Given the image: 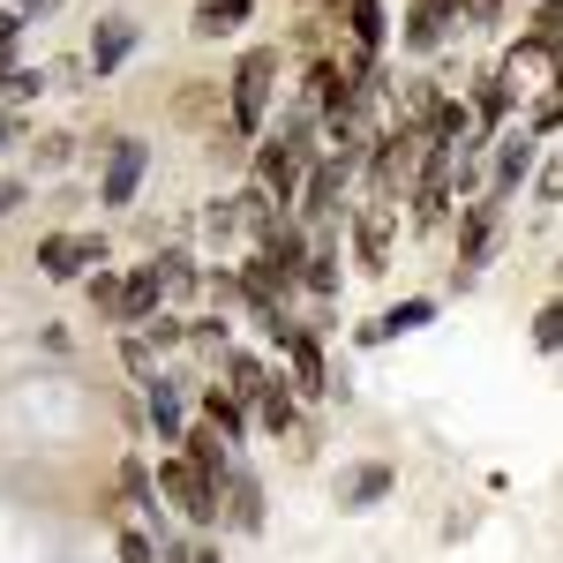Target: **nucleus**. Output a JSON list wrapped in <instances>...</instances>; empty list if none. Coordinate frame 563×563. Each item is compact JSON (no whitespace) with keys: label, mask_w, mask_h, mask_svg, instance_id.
<instances>
[{"label":"nucleus","mask_w":563,"mask_h":563,"mask_svg":"<svg viewBox=\"0 0 563 563\" xmlns=\"http://www.w3.org/2000/svg\"><path fill=\"white\" fill-rule=\"evenodd\" d=\"M526 166H533V135H504V158H496V180L504 188H519Z\"/></svg>","instance_id":"dca6fc26"},{"label":"nucleus","mask_w":563,"mask_h":563,"mask_svg":"<svg viewBox=\"0 0 563 563\" xmlns=\"http://www.w3.org/2000/svg\"><path fill=\"white\" fill-rule=\"evenodd\" d=\"M158 481H166V496H174L188 519H218V481H203L188 459H166V466H158Z\"/></svg>","instance_id":"20e7f679"},{"label":"nucleus","mask_w":563,"mask_h":563,"mask_svg":"<svg viewBox=\"0 0 563 563\" xmlns=\"http://www.w3.org/2000/svg\"><path fill=\"white\" fill-rule=\"evenodd\" d=\"M435 308L429 301H406V308H390V316H376V323H368V331H361V339H368V346H376V339H398V331H421V323H429Z\"/></svg>","instance_id":"9b49d317"},{"label":"nucleus","mask_w":563,"mask_h":563,"mask_svg":"<svg viewBox=\"0 0 563 563\" xmlns=\"http://www.w3.org/2000/svg\"><path fill=\"white\" fill-rule=\"evenodd\" d=\"M174 286H188V271H180V256L143 263V271H135L129 286H113V316H121V323H143V316H151V308L166 301Z\"/></svg>","instance_id":"f257e3e1"},{"label":"nucleus","mask_w":563,"mask_h":563,"mask_svg":"<svg viewBox=\"0 0 563 563\" xmlns=\"http://www.w3.org/2000/svg\"><path fill=\"white\" fill-rule=\"evenodd\" d=\"M301 278L316 286V294H339V271H331V256H301Z\"/></svg>","instance_id":"aec40b11"},{"label":"nucleus","mask_w":563,"mask_h":563,"mask_svg":"<svg viewBox=\"0 0 563 563\" xmlns=\"http://www.w3.org/2000/svg\"><path fill=\"white\" fill-rule=\"evenodd\" d=\"M271 331H278L286 361H294V384H301V390H323V353H316V339H308L301 323H286V316H271Z\"/></svg>","instance_id":"423d86ee"},{"label":"nucleus","mask_w":563,"mask_h":563,"mask_svg":"<svg viewBox=\"0 0 563 563\" xmlns=\"http://www.w3.org/2000/svg\"><path fill=\"white\" fill-rule=\"evenodd\" d=\"M353 249H361V271H384V256H390V211L384 203L353 218Z\"/></svg>","instance_id":"0eeeda50"},{"label":"nucleus","mask_w":563,"mask_h":563,"mask_svg":"<svg viewBox=\"0 0 563 563\" xmlns=\"http://www.w3.org/2000/svg\"><path fill=\"white\" fill-rule=\"evenodd\" d=\"M151 421H158V443H180V390L166 376H151Z\"/></svg>","instance_id":"9d476101"},{"label":"nucleus","mask_w":563,"mask_h":563,"mask_svg":"<svg viewBox=\"0 0 563 563\" xmlns=\"http://www.w3.org/2000/svg\"><path fill=\"white\" fill-rule=\"evenodd\" d=\"M451 15H459V0H421V15H413V31H406V38H413V45H435Z\"/></svg>","instance_id":"2eb2a0df"},{"label":"nucleus","mask_w":563,"mask_h":563,"mask_svg":"<svg viewBox=\"0 0 563 563\" xmlns=\"http://www.w3.org/2000/svg\"><path fill=\"white\" fill-rule=\"evenodd\" d=\"M129 53H135V23H121V15L98 23V38H90V68H98V76H113Z\"/></svg>","instance_id":"6e6552de"},{"label":"nucleus","mask_w":563,"mask_h":563,"mask_svg":"<svg viewBox=\"0 0 563 563\" xmlns=\"http://www.w3.org/2000/svg\"><path fill=\"white\" fill-rule=\"evenodd\" d=\"M556 339H563V308H541V323H533V346L556 353Z\"/></svg>","instance_id":"412c9836"},{"label":"nucleus","mask_w":563,"mask_h":563,"mask_svg":"<svg viewBox=\"0 0 563 563\" xmlns=\"http://www.w3.org/2000/svg\"><path fill=\"white\" fill-rule=\"evenodd\" d=\"M488 233H496V211H488V203H474V211H466V241H459V263H481V256H488Z\"/></svg>","instance_id":"4468645a"},{"label":"nucleus","mask_w":563,"mask_h":563,"mask_svg":"<svg viewBox=\"0 0 563 563\" xmlns=\"http://www.w3.org/2000/svg\"><path fill=\"white\" fill-rule=\"evenodd\" d=\"M15 31H23V8H0V53L15 45Z\"/></svg>","instance_id":"5701e85b"},{"label":"nucleus","mask_w":563,"mask_h":563,"mask_svg":"<svg viewBox=\"0 0 563 563\" xmlns=\"http://www.w3.org/2000/svg\"><path fill=\"white\" fill-rule=\"evenodd\" d=\"M211 429L225 435V443H233V435H241V406H233V398H225V390H211Z\"/></svg>","instance_id":"6ab92c4d"},{"label":"nucleus","mask_w":563,"mask_h":563,"mask_svg":"<svg viewBox=\"0 0 563 563\" xmlns=\"http://www.w3.org/2000/svg\"><path fill=\"white\" fill-rule=\"evenodd\" d=\"M225 376H233V384H225V398H233V406H241V398H263V384H271L249 353H225Z\"/></svg>","instance_id":"ddd939ff"},{"label":"nucleus","mask_w":563,"mask_h":563,"mask_svg":"<svg viewBox=\"0 0 563 563\" xmlns=\"http://www.w3.org/2000/svg\"><path fill=\"white\" fill-rule=\"evenodd\" d=\"M271 76H278V53H249L241 68H233V129L256 135L263 113H271Z\"/></svg>","instance_id":"f03ea898"},{"label":"nucleus","mask_w":563,"mask_h":563,"mask_svg":"<svg viewBox=\"0 0 563 563\" xmlns=\"http://www.w3.org/2000/svg\"><path fill=\"white\" fill-rule=\"evenodd\" d=\"M256 406H263V429H294V398H286L278 384H263Z\"/></svg>","instance_id":"a211bd4d"},{"label":"nucleus","mask_w":563,"mask_h":563,"mask_svg":"<svg viewBox=\"0 0 563 563\" xmlns=\"http://www.w3.org/2000/svg\"><path fill=\"white\" fill-rule=\"evenodd\" d=\"M90 263H106V241H98V233H53V241H38L45 278H84Z\"/></svg>","instance_id":"7ed1b4c3"},{"label":"nucleus","mask_w":563,"mask_h":563,"mask_svg":"<svg viewBox=\"0 0 563 563\" xmlns=\"http://www.w3.org/2000/svg\"><path fill=\"white\" fill-rule=\"evenodd\" d=\"M233 23H249V0H203V8H196V31H203V38H225Z\"/></svg>","instance_id":"f8f14e48"},{"label":"nucleus","mask_w":563,"mask_h":563,"mask_svg":"<svg viewBox=\"0 0 563 563\" xmlns=\"http://www.w3.org/2000/svg\"><path fill=\"white\" fill-rule=\"evenodd\" d=\"M353 38H361V53L384 45V0H353Z\"/></svg>","instance_id":"f3484780"},{"label":"nucleus","mask_w":563,"mask_h":563,"mask_svg":"<svg viewBox=\"0 0 563 563\" xmlns=\"http://www.w3.org/2000/svg\"><path fill=\"white\" fill-rule=\"evenodd\" d=\"M143 166H151V151H143L135 135H121V143H113V158H106V203H135Z\"/></svg>","instance_id":"39448f33"},{"label":"nucleus","mask_w":563,"mask_h":563,"mask_svg":"<svg viewBox=\"0 0 563 563\" xmlns=\"http://www.w3.org/2000/svg\"><path fill=\"white\" fill-rule=\"evenodd\" d=\"M376 496H390V466H361V474H346V488H339L346 511H368Z\"/></svg>","instance_id":"1a4fd4ad"},{"label":"nucleus","mask_w":563,"mask_h":563,"mask_svg":"<svg viewBox=\"0 0 563 563\" xmlns=\"http://www.w3.org/2000/svg\"><path fill=\"white\" fill-rule=\"evenodd\" d=\"M496 8L504 0H459V15H474V23H496Z\"/></svg>","instance_id":"b1692460"},{"label":"nucleus","mask_w":563,"mask_h":563,"mask_svg":"<svg viewBox=\"0 0 563 563\" xmlns=\"http://www.w3.org/2000/svg\"><path fill=\"white\" fill-rule=\"evenodd\" d=\"M121 563H158V556H151V541H143V533H121Z\"/></svg>","instance_id":"4be33fe9"},{"label":"nucleus","mask_w":563,"mask_h":563,"mask_svg":"<svg viewBox=\"0 0 563 563\" xmlns=\"http://www.w3.org/2000/svg\"><path fill=\"white\" fill-rule=\"evenodd\" d=\"M180 563H218V549H196V556H180Z\"/></svg>","instance_id":"393cba45"}]
</instances>
